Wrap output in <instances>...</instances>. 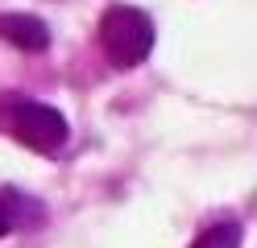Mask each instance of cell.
<instances>
[{
    "label": "cell",
    "mask_w": 257,
    "mask_h": 248,
    "mask_svg": "<svg viewBox=\"0 0 257 248\" xmlns=\"http://www.w3.org/2000/svg\"><path fill=\"white\" fill-rule=\"evenodd\" d=\"M100 46H104L108 62L120 66V71L141 66L150 58V50H154V21H150V13H141L133 5L104 9V17H100Z\"/></svg>",
    "instance_id": "6da1fadb"
},
{
    "label": "cell",
    "mask_w": 257,
    "mask_h": 248,
    "mask_svg": "<svg viewBox=\"0 0 257 248\" xmlns=\"http://www.w3.org/2000/svg\"><path fill=\"white\" fill-rule=\"evenodd\" d=\"M9 128L21 145L38 149V153H54V149L67 141V116L50 104H38V99H17L9 116Z\"/></svg>",
    "instance_id": "7a4b0ae2"
},
{
    "label": "cell",
    "mask_w": 257,
    "mask_h": 248,
    "mask_svg": "<svg viewBox=\"0 0 257 248\" xmlns=\"http://www.w3.org/2000/svg\"><path fill=\"white\" fill-rule=\"evenodd\" d=\"M0 38L25 54H42V50H50V25L29 13H0Z\"/></svg>",
    "instance_id": "3957f363"
},
{
    "label": "cell",
    "mask_w": 257,
    "mask_h": 248,
    "mask_svg": "<svg viewBox=\"0 0 257 248\" xmlns=\"http://www.w3.org/2000/svg\"><path fill=\"white\" fill-rule=\"evenodd\" d=\"M240 240H245V227L236 219H224V223H212L191 248H240Z\"/></svg>",
    "instance_id": "277c9868"
},
{
    "label": "cell",
    "mask_w": 257,
    "mask_h": 248,
    "mask_svg": "<svg viewBox=\"0 0 257 248\" xmlns=\"http://www.w3.org/2000/svg\"><path fill=\"white\" fill-rule=\"evenodd\" d=\"M0 236H9V223H5V215H0Z\"/></svg>",
    "instance_id": "5b68a950"
}]
</instances>
